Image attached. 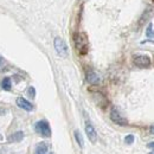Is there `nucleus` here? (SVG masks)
I'll return each mask as SVG.
<instances>
[{"label":"nucleus","instance_id":"obj_15","mask_svg":"<svg viewBox=\"0 0 154 154\" xmlns=\"http://www.w3.org/2000/svg\"><path fill=\"white\" fill-rule=\"evenodd\" d=\"M147 36L148 37H154V31L152 30V25L151 24H149V26L147 29Z\"/></svg>","mask_w":154,"mask_h":154},{"label":"nucleus","instance_id":"obj_3","mask_svg":"<svg viewBox=\"0 0 154 154\" xmlns=\"http://www.w3.org/2000/svg\"><path fill=\"white\" fill-rule=\"evenodd\" d=\"M54 45H55V49L57 51V54L60 56V57H66L68 54H69V50H68V45L65 44V42L62 38H55V42H54Z\"/></svg>","mask_w":154,"mask_h":154},{"label":"nucleus","instance_id":"obj_1","mask_svg":"<svg viewBox=\"0 0 154 154\" xmlns=\"http://www.w3.org/2000/svg\"><path fill=\"white\" fill-rule=\"evenodd\" d=\"M74 42H75V48L78 51V54L85 55L88 52V50H89V42H88V38H87L85 33H82V32L75 33Z\"/></svg>","mask_w":154,"mask_h":154},{"label":"nucleus","instance_id":"obj_11","mask_svg":"<svg viewBox=\"0 0 154 154\" xmlns=\"http://www.w3.org/2000/svg\"><path fill=\"white\" fill-rule=\"evenodd\" d=\"M11 87H12V83H11V79L8 77H5L2 81H1V88L4 90H11Z\"/></svg>","mask_w":154,"mask_h":154},{"label":"nucleus","instance_id":"obj_14","mask_svg":"<svg viewBox=\"0 0 154 154\" xmlns=\"http://www.w3.org/2000/svg\"><path fill=\"white\" fill-rule=\"evenodd\" d=\"M29 96L30 97L36 96V90H35V88H33V87H30V88H29Z\"/></svg>","mask_w":154,"mask_h":154},{"label":"nucleus","instance_id":"obj_18","mask_svg":"<svg viewBox=\"0 0 154 154\" xmlns=\"http://www.w3.org/2000/svg\"><path fill=\"white\" fill-rule=\"evenodd\" d=\"M149 154H154V149H153V151H152V152H151Z\"/></svg>","mask_w":154,"mask_h":154},{"label":"nucleus","instance_id":"obj_19","mask_svg":"<svg viewBox=\"0 0 154 154\" xmlns=\"http://www.w3.org/2000/svg\"><path fill=\"white\" fill-rule=\"evenodd\" d=\"M0 64H1V59H0Z\"/></svg>","mask_w":154,"mask_h":154},{"label":"nucleus","instance_id":"obj_4","mask_svg":"<svg viewBox=\"0 0 154 154\" xmlns=\"http://www.w3.org/2000/svg\"><path fill=\"white\" fill-rule=\"evenodd\" d=\"M133 62L139 68H148L151 65V58L146 55H136L133 58Z\"/></svg>","mask_w":154,"mask_h":154},{"label":"nucleus","instance_id":"obj_16","mask_svg":"<svg viewBox=\"0 0 154 154\" xmlns=\"http://www.w3.org/2000/svg\"><path fill=\"white\" fill-rule=\"evenodd\" d=\"M148 148L154 149V142H149V143H148Z\"/></svg>","mask_w":154,"mask_h":154},{"label":"nucleus","instance_id":"obj_7","mask_svg":"<svg viewBox=\"0 0 154 154\" xmlns=\"http://www.w3.org/2000/svg\"><path fill=\"white\" fill-rule=\"evenodd\" d=\"M85 77H87V82L90 83V84H93V85L100 84V82H101V77L98 76L97 72L93 71V70H89V71L87 72V76Z\"/></svg>","mask_w":154,"mask_h":154},{"label":"nucleus","instance_id":"obj_5","mask_svg":"<svg viewBox=\"0 0 154 154\" xmlns=\"http://www.w3.org/2000/svg\"><path fill=\"white\" fill-rule=\"evenodd\" d=\"M110 119H112L113 122H115L116 125H120V126H126V125L128 123L127 120L121 116L120 112H117L116 108H113V109H112V112H110Z\"/></svg>","mask_w":154,"mask_h":154},{"label":"nucleus","instance_id":"obj_2","mask_svg":"<svg viewBox=\"0 0 154 154\" xmlns=\"http://www.w3.org/2000/svg\"><path fill=\"white\" fill-rule=\"evenodd\" d=\"M36 131L37 133L40 134L44 137H49L51 136V128H50V125L48 123V121L45 120H40L36 123Z\"/></svg>","mask_w":154,"mask_h":154},{"label":"nucleus","instance_id":"obj_9","mask_svg":"<svg viewBox=\"0 0 154 154\" xmlns=\"http://www.w3.org/2000/svg\"><path fill=\"white\" fill-rule=\"evenodd\" d=\"M46 153H48V146H46V143H44V142L38 143L35 154H46Z\"/></svg>","mask_w":154,"mask_h":154},{"label":"nucleus","instance_id":"obj_12","mask_svg":"<svg viewBox=\"0 0 154 154\" xmlns=\"http://www.w3.org/2000/svg\"><path fill=\"white\" fill-rule=\"evenodd\" d=\"M75 137H76V141H77V143L79 145V147H83V146H84V142H83L82 135H81V133H79L78 131L75 132Z\"/></svg>","mask_w":154,"mask_h":154},{"label":"nucleus","instance_id":"obj_17","mask_svg":"<svg viewBox=\"0 0 154 154\" xmlns=\"http://www.w3.org/2000/svg\"><path fill=\"white\" fill-rule=\"evenodd\" d=\"M149 131H151V133L154 135V126H152V127H151V129H149Z\"/></svg>","mask_w":154,"mask_h":154},{"label":"nucleus","instance_id":"obj_10","mask_svg":"<svg viewBox=\"0 0 154 154\" xmlns=\"http://www.w3.org/2000/svg\"><path fill=\"white\" fill-rule=\"evenodd\" d=\"M23 137H24V133H23V132H16L14 134H12L8 137V141H10V142H12V141L18 142V141H21V140H23Z\"/></svg>","mask_w":154,"mask_h":154},{"label":"nucleus","instance_id":"obj_13","mask_svg":"<svg viewBox=\"0 0 154 154\" xmlns=\"http://www.w3.org/2000/svg\"><path fill=\"white\" fill-rule=\"evenodd\" d=\"M125 142H126L127 145H132V143L134 142V135H127V136L125 137Z\"/></svg>","mask_w":154,"mask_h":154},{"label":"nucleus","instance_id":"obj_8","mask_svg":"<svg viewBox=\"0 0 154 154\" xmlns=\"http://www.w3.org/2000/svg\"><path fill=\"white\" fill-rule=\"evenodd\" d=\"M17 106H18L19 108H21V109L26 110V112H31V110L33 109L32 103L29 102L27 100L23 98V97H18V98H17Z\"/></svg>","mask_w":154,"mask_h":154},{"label":"nucleus","instance_id":"obj_6","mask_svg":"<svg viewBox=\"0 0 154 154\" xmlns=\"http://www.w3.org/2000/svg\"><path fill=\"white\" fill-rule=\"evenodd\" d=\"M85 133H87V136L89 137V140H90L91 142H96L97 133H96V131H95V128L93 127V125L89 123V122L85 123Z\"/></svg>","mask_w":154,"mask_h":154}]
</instances>
